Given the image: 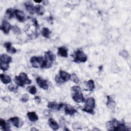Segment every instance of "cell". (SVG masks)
<instances>
[{
  "label": "cell",
  "instance_id": "1",
  "mask_svg": "<svg viewBox=\"0 0 131 131\" xmlns=\"http://www.w3.org/2000/svg\"><path fill=\"white\" fill-rule=\"evenodd\" d=\"M32 66L35 68H49L51 67L52 63L47 61L45 57L40 56H32L30 58Z\"/></svg>",
  "mask_w": 131,
  "mask_h": 131
},
{
  "label": "cell",
  "instance_id": "2",
  "mask_svg": "<svg viewBox=\"0 0 131 131\" xmlns=\"http://www.w3.org/2000/svg\"><path fill=\"white\" fill-rule=\"evenodd\" d=\"M14 81L18 86H23L25 84H30L31 80L25 73H21L18 76L15 77Z\"/></svg>",
  "mask_w": 131,
  "mask_h": 131
},
{
  "label": "cell",
  "instance_id": "3",
  "mask_svg": "<svg viewBox=\"0 0 131 131\" xmlns=\"http://www.w3.org/2000/svg\"><path fill=\"white\" fill-rule=\"evenodd\" d=\"M73 61L76 62H84L87 60V56L81 50H78L74 53Z\"/></svg>",
  "mask_w": 131,
  "mask_h": 131
},
{
  "label": "cell",
  "instance_id": "4",
  "mask_svg": "<svg viewBox=\"0 0 131 131\" xmlns=\"http://www.w3.org/2000/svg\"><path fill=\"white\" fill-rule=\"evenodd\" d=\"M9 121L12 123L13 126L17 128L21 127L24 124V121L17 117L11 118Z\"/></svg>",
  "mask_w": 131,
  "mask_h": 131
},
{
  "label": "cell",
  "instance_id": "5",
  "mask_svg": "<svg viewBox=\"0 0 131 131\" xmlns=\"http://www.w3.org/2000/svg\"><path fill=\"white\" fill-rule=\"evenodd\" d=\"M72 98L74 101L77 103L82 102L84 100L82 93L81 92L73 93L72 95Z\"/></svg>",
  "mask_w": 131,
  "mask_h": 131
},
{
  "label": "cell",
  "instance_id": "6",
  "mask_svg": "<svg viewBox=\"0 0 131 131\" xmlns=\"http://www.w3.org/2000/svg\"><path fill=\"white\" fill-rule=\"evenodd\" d=\"M36 83L38 84V85L40 88L45 90L48 89V88H49L48 84H47L46 81L44 79H43L41 77H37L36 78Z\"/></svg>",
  "mask_w": 131,
  "mask_h": 131
},
{
  "label": "cell",
  "instance_id": "7",
  "mask_svg": "<svg viewBox=\"0 0 131 131\" xmlns=\"http://www.w3.org/2000/svg\"><path fill=\"white\" fill-rule=\"evenodd\" d=\"M12 28V27L9 23L6 20H3L1 26V29L4 32L5 34L9 33L10 30Z\"/></svg>",
  "mask_w": 131,
  "mask_h": 131
},
{
  "label": "cell",
  "instance_id": "8",
  "mask_svg": "<svg viewBox=\"0 0 131 131\" xmlns=\"http://www.w3.org/2000/svg\"><path fill=\"white\" fill-rule=\"evenodd\" d=\"M45 58L49 62L53 63L56 59L55 55L50 51H48L45 53Z\"/></svg>",
  "mask_w": 131,
  "mask_h": 131
},
{
  "label": "cell",
  "instance_id": "9",
  "mask_svg": "<svg viewBox=\"0 0 131 131\" xmlns=\"http://www.w3.org/2000/svg\"><path fill=\"white\" fill-rule=\"evenodd\" d=\"M63 106V103H57L56 102H49L47 106L51 109L59 111Z\"/></svg>",
  "mask_w": 131,
  "mask_h": 131
},
{
  "label": "cell",
  "instance_id": "10",
  "mask_svg": "<svg viewBox=\"0 0 131 131\" xmlns=\"http://www.w3.org/2000/svg\"><path fill=\"white\" fill-rule=\"evenodd\" d=\"M64 112L67 115H73L77 112V111L72 106L67 104L64 106Z\"/></svg>",
  "mask_w": 131,
  "mask_h": 131
},
{
  "label": "cell",
  "instance_id": "11",
  "mask_svg": "<svg viewBox=\"0 0 131 131\" xmlns=\"http://www.w3.org/2000/svg\"><path fill=\"white\" fill-rule=\"evenodd\" d=\"M4 47L6 49L7 52L10 54H14L16 52V49L12 46V43L10 42H6L4 43Z\"/></svg>",
  "mask_w": 131,
  "mask_h": 131
},
{
  "label": "cell",
  "instance_id": "12",
  "mask_svg": "<svg viewBox=\"0 0 131 131\" xmlns=\"http://www.w3.org/2000/svg\"><path fill=\"white\" fill-rule=\"evenodd\" d=\"M15 15L20 22H23L25 19V15L24 13L19 10H15Z\"/></svg>",
  "mask_w": 131,
  "mask_h": 131
},
{
  "label": "cell",
  "instance_id": "13",
  "mask_svg": "<svg viewBox=\"0 0 131 131\" xmlns=\"http://www.w3.org/2000/svg\"><path fill=\"white\" fill-rule=\"evenodd\" d=\"M59 76L60 77V78L63 81V82L67 81L70 79L71 75L69 73H68V72L62 71V70L59 71Z\"/></svg>",
  "mask_w": 131,
  "mask_h": 131
},
{
  "label": "cell",
  "instance_id": "14",
  "mask_svg": "<svg viewBox=\"0 0 131 131\" xmlns=\"http://www.w3.org/2000/svg\"><path fill=\"white\" fill-rule=\"evenodd\" d=\"M95 100L94 99V98L92 97L88 98L85 102V107L93 109L94 108H95Z\"/></svg>",
  "mask_w": 131,
  "mask_h": 131
},
{
  "label": "cell",
  "instance_id": "15",
  "mask_svg": "<svg viewBox=\"0 0 131 131\" xmlns=\"http://www.w3.org/2000/svg\"><path fill=\"white\" fill-rule=\"evenodd\" d=\"M0 79L2 82L4 84L10 83L12 82V79L11 77L9 76L4 74H1L0 75Z\"/></svg>",
  "mask_w": 131,
  "mask_h": 131
},
{
  "label": "cell",
  "instance_id": "16",
  "mask_svg": "<svg viewBox=\"0 0 131 131\" xmlns=\"http://www.w3.org/2000/svg\"><path fill=\"white\" fill-rule=\"evenodd\" d=\"M27 116L29 120L32 122H35L38 120V117L34 112H30L27 113Z\"/></svg>",
  "mask_w": 131,
  "mask_h": 131
},
{
  "label": "cell",
  "instance_id": "17",
  "mask_svg": "<svg viewBox=\"0 0 131 131\" xmlns=\"http://www.w3.org/2000/svg\"><path fill=\"white\" fill-rule=\"evenodd\" d=\"M26 10L30 13V14H33L35 12L34 10V7H33V5L32 3L31 2H27L25 4Z\"/></svg>",
  "mask_w": 131,
  "mask_h": 131
},
{
  "label": "cell",
  "instance_id": "18",
  "mask_svg": "<svg viewBox=\"0 0 131 131\" xmlns=\"http://www.w3.org/2000/svg\"><path fill=\"white\" fill-rule=\"evenodd\" d=\"M0 58H1V61H3V62H4L9 63V64L12 60V59L11 57L10 56L8 55H7V54H2L1 55Z\"/></svg>",
  "mask_w": 131,
  "mask_h": 131
},
{
  "label": "cell",
  "instance_id": "19",
  "mask_svg": "<svg viewBox=\"0 0 131 131\" xmlns=\"http://www.w3.org/2000/svg\"><path fill=\"white\" fill-rule=\"evenodd\" d=\"M48 121L49 124L52 129L53 130H57L59 128V125L53 118H50Z\"/></svg>",
  "mask_w": 131,
  "mask_h": 131
},
{
  "label": "cell",
  "instance_id": "20",
  "mask_svg": "<svg viewBox=\"0 0 131 131\" xmlns=\"http://www.w3.org/2000/svg\"><path fill=\"white\" fill-rule=\"evenodd\" d=\"M58 54L63 57H67L68 56V51L64 47H59L58 48Z\"/></svg>",
  "mask_w": 131,
  "mask_h": 131
},
{
  "label": "cell",
  "instance_id": "21",
  "mask_svg": "<svg viewBox=\"0 0 131 131\" xmlns=\"http://www.w3.org/2000/svg\"><path fill=\"white\" fill-rule=\"evenodd\" d=\"M0 126L1 127V129L4 130H10V126L9 125L8 123H6V121L3 119H0Z\"/></svg>",
  "mask_w": 131,
  "mask_h": 131
},
{
  "label": "cell",
  "instance_id": "22",
  "mask_svg": "<svg viewBox=\"0 0 131 131\" xmlns=\"http://www.w3.org/2000/svg\"><path fill=\"white\" fill-rule=\"evenodd\" d=\"M34 10L35 12L38 15H42L45 12V9L41 5H38L34 7Z\"/></svg>",
  "mask_w": 131,
  "mask_h": 131
},
{
  "label": "cell",
  "instance_id": "23",
  "mask_svg": "<svg viewBox=\"0 0 131 131\" xmlns=\"http://www.w3.org/2000/svg\"><path fill=\"white\" fill-rule=\"evenodd\" d=\"M86 86L89 91H93L95 89V83L93 80H89L85 83Z\"/></svg>",
  "mask_w": 131,
  "mask_h": 131
},
{
  "label": "cell",
  "instance_id": "24",
  "mask_svg": "<svg viewBox=\"0 0 131 131\" xmlns=\"http://www.w3.org/2000/svg\"><path fill=\"white\" fill-rule=\"evenodd\" d=\"M14 15H15V10H13L11 8L8 9L6 11V15L9 19H11L13 18Z\"/></svg>",
  "mask_w": 131,
  "mask_h": 131
},
{
  "label": "cell",
  "instance_id": "25",
  "mask_svg": "<svg viewBox=\"0 0 131 131\" xmlns=\"http://www.w3.org/2000/svg\"><path fill=\"white\" fill-rule=\"evenodd\" d=\"M107 100L106 105L107 107L110 108H113V107H114L115 105V102L109 96H107Z\"/></svg>",
  "mask_w": 131,
  "mask_h": 131
},
{
  "label": "cell",
  "instance_id": "26",
  "mask_svg": "<svg viewBox=\"0 0 131 131\" xmlns=\"http://www.w3.org/2000/svg\"><path fill=\"white\" fill-rule=\"evenodd\" d=\"M127 129L126 126L123 123H120L119 122L118 123L116 127H115L114 130H126Z\"/></svg>",
  "mask_w": 131,
  "mask_h": 131
},
{
  "label": "cell",
  "instance_id": "27",
  "mask_svg": "<svg viewBox=\"0 0 131 131\" xmlns=\"http://www.w3.org/2000/svg\"><path fill=\"white\" fill-rule=\"evenodd\" d=\"M50 33H51V32L48 28L44 27L42 28V30L41 31V34L43 37H45L46 38H49L50 36Z\"/></svg>",
  "mask_w": 131,
  "mask_h": 131
},
{
  "label": "cell",
  "instance_id": "28",
  "mask_svg": "<svg viewBox=\"0 0 131 131\" xmlns=\"http://www.w3.org/2000/svg\"><path fill=\"white\" fill-rule=\"evenodd\" d=\"M27 91L32 95H35L37 92V90L34 85H30L27 88Z\"/></svg>",
  "mask_w": 131,
  "mask_h": 131
},
{
  "label": "cell",
  "instance_id": "29",
  "mask_svg": "<svg viewBox=\"0 0 131 131\" xmlns=\"http://www.w3.org/2000/svg\"><path fill=\"white\" fill-rule=\"evenodd\" d=\"M0 67H1V69L2 71H7L8 70V69L9 68V63L3 62V61H1V64H0Z\"/></svg>",
  "mask_w": 131,
  "mask_h": 131
},
{
  "label": "cell",
  "instance_id": "30",
  "mask_svg": "<svg viewBox=\"0 0 131 131\" xmlns=\"http://www.w3.org/2000/svg\"><path fill=\"white\" fill-rule=\"evenodd\" d=\"M8 89L10 91L13 92H16L18 90V86L17 85H14V84H10L8 86Z\"/></svg>",
  "mask_w": 131,
  "mask_h": 131
},
{
  "label": "cell",
  "instance_id": "31",
  "mask_svg": "<svg viewBox=\"0 0 131 131\" xmlns=\"http://www.w3.org/2000/svg\"><path fill=\"white\" fill-rule=\"evenodd\" d=\"M12 30L15 34H19L21 32L20 29L17 26H13L12 27Z\"/></svg>",
  "mask_w": 131,
  "mask_h": 131
},
{
  "label": "cell",
  "instance_id": "32",
  "mask_svg": "<svg viewBox=\"0 0 131 131\" xmlns=\"http://www.w3.org/2000/svg\"><path fill=\"white\" fill-rule=\"evenodd\" d=\"M70 79L74 82L75 83H78L79 82V79H78V77L77 76V75L74 74V73H73L71 75V77H70Z\"/></svg>",
  "mask_w": 131,
  "mask_h": 131
},
{
  "label": "cell",
  "instance_id": "33",
  "mask_svg": "<svg viewBox=\"0 0 131 131\" xmlns=\"http://www.w3.org/2000/svg\"><path fill=\"white\" fill-rule=\"evenodd\" d=\"M82 110L84 112H85L91 114H94V112L93 108H88L86 107H84V108H82Z\"/></svg>",
  "mask_w": 131,
  "mask_h": 131
},
{
  "label": "cell",
  "instance_id": "34",
  "mask_svg": "<svg viewBox=\"0 0 131 131\" xmlns=\"http://www.w3.org/2000/svg\"><path fill=\"white\" fill-rule=\"evenodd\" d=\"M71 90L73 93L81 92V89L79 86H73L71 88Z\"/></svg>",
  "mask_w": 131,
  "mask_h": 131
},
{
  "label": "cell",
  "instance_id": "35",
  "mask_svg": "<svg viewBox=\"0 0 131 131\" xmlns=\"http://www.w3.org/2000/svg\"><path fill=\"white\" fill-rule=\"evenodd\" d=\"M29 96L27 94H24L21 98V100L23 102H26L29 100Z\"/></svg>",
  "mask_w": 131,
  "mask_h": 131
},
{
  "label": "cell",
  "instance_id": "36",
  "mask_svg": "<svg viewBox=\"0 0 131 131\" xmlns=\"http://www.w3.org/2000/svg\"><path fill=\"white\" fill-rule=\"evenodd\" d=\"M120 55L122 56L124 58H127L128 56V54L127 53V52L126 51H122L121 52H120Z\"/></svg>",
  "mask_w": 131,
  "mask_h": 131
},
{
  "label": "cell",
  "instance_id": "37",
  "mask_svg": "<svg viewBox=\"0 0 131 131\" xmlns=\"http://www.w3.org/2000/svg\"><path fill=\"white\" fill-rule=\"evenodd\" d=\"M55 81L58 83H61L62 82H64L62 80V79L60 78V77L57 75L55 77Z\"/></svg>",
  "mask_w": 131,
  "mask_h": 131
},
{
  "label": "cell",
  "instance_id": "38",
  "mask_svg": "<svg viewBox=\"0 0 131 131\" xmlns=\"http://www.w3.org/2000/svg\"><path fill=\"white\" fill-rule=\"evenodd\" d=\"M3 99L7 102H9L10 101V98L9 97H5L3 98Z\"/></svg>",
  "mask_w": 131,
  "mask_h": 131
},
{
  "label": "cell",
  "instance_id": "39",
  "mask_svg": "<svg viewBox=\"0 0 131 131\" xmlns=\"http://www.w3.org/2000/svg\"><path fill=\"white\" fill-rule=\"evenodd\" d=\"M35 99L36 101L37 102H38V103H39V102H40V98L38 96L35 97Z\"/></svg>",
  "mask_w": 131,
  "mask_h": 131
},
{
  "label": "cell",
  "instance_id": "40",
  "mask_svg": "<svg viewBox=\"0 0 131 131\" xmlns=\"http://www.w3.org/2000/svg\"><path fill=\"white\" fill-rule=\"evenodd\" d=\"M34 2L36 3H40L42 2V1H34Z\"/></svg>",
  "mask_w": 131,
  "mask_h": 131
},
{
  "label": "cell",
  "instance_id": "41",
  "mask_svg": "<svg viewBox=\"0 0 131 131\" xmlns=\"http://www.w3.org/2000/svg\"><path fill=\"white\" fill-rule=\"evenodd\" d=\"M31 130H37V129H36V128H32V129H31Z\"/></svg>",
  "mask_w": 131,
  "mask_h": 131
}]
</instances>
